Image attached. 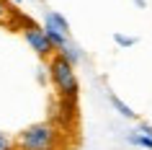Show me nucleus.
<instances>
[{
  "label": "nucleus",
  "mask_w": 152,
  "mask_h": 150,
  "mask_svg": "<svg viewBox=\"0 0 152 150\" xmlns=\"http://www.w3.org/2000/svg\"><path fill=\"white\" fill-rule=\"evenodd\" d=\"M16 150H67V132L52 122H34L16 134Z\"/></svg>",
  "instance_id": "obj_1"
},
{
  "label": "nucleus",
  "mask_w": 152,
  "mask_h": 150,
  "mask_svg": "<svg viewBox=\"0 0 152 150\" xmlns=\"http://www.w3.org/2000/svg\"><path fill=\"white\" fill-rule=\"evenodd\" d=\"M47 72H49V83L54 88V93L59 101L67 103H77V96H80V80H77V72L64 57L54 55L47 60Z\"/></svg>",
  "instance_id": "obj_2"
},
{
  "label": "nucleus",
  "mask_w": 152,
  "mask_h": 150,
  "mask_svg": "<svg viewBox=\"0 0 152 150\" xmlns=\"http://www.w3.org/2000/svg\"><path fill=\"white\" fill-rule=\"evenodd\" d=\"M21 34H23V41L31 47V52H36L41 60H49V57H54V55H57V49H54V44H52V39L47 36L44 26L34 24V21H28V24L21 29Z\"/></svg>",
  "instance_id": "obj_3"
},
{
  "label": "nucleus",
  "mask_w": 152,
  "mask_h": 150,
  "mask_svg": "<svg viewBox=\"0 0 152 150\" xmlns=\"http://www.w3.org/2000/svg\"><path fill=\"white\" fill-rule=\"evenodd\" d=\"M41 26H44V31L47 36L52 39L54 49H59L64 41H70V21L59 13V10H44V18H41Z\"/></svg>",
  "instance_id": "obj_4"
},
{
  "label": "nucleus",
  "mask_w": 152,
  "mask_h": 150,
  "mask_svg": "<svg viewBox=\"0 0 152 150\" xmlns=\"http://www.w3.org/2000/svg\"><path fill=\"white\" fill-rule=\"evenodd\" d=\"M124 142H126L129 148H134V150H152V137L147 132H142L139 127L126 129L124 132Z\"/></svg>",
  "instance_id": "obj_5"
},
{
  "label": "nucleus",
  "mask_w": 152,
  "mask_h": 150,
  "mask_svg": "<svg viewBox=\"0 0 152 150\" xmlns=\"http://www.w3.org/2000/svg\"><path fill=\"white\" fill-rule=\"evenodd\" d=\"M106 98H108V103H111V109L116 111V114H119L121 119H129V122H137V119H139V114H137V111L132 109V106H129V103L124 101V98H119V96L113 93L111 88L106 91Z\"/></svg>",
  "instance_id": "obj_6"
},
{
  "label": "nucleus",
  "mask_w": 152,
  "mask_h": 150,
  "mask_svg": "<svg viewBox=\"0 0 152 150\" xmlns=\"http://www.w3.org/2000/svg\"><path fill=\"white\" fill-rule=\"evenodd\" d=\"M16 24H21V29H23L28 21L16 10V5H10L8 0H0V26H16Z\"/></svg>",
  "instance_id": "obj_7"
},
{
  "label": "nucleus",
  "mask_w": 152,
  "mask_h": 150,
  "mask_svg": "<svg viewBox=\"0 0 152 150\" xmlns=\"http://www.w3.org/2000/svg\"><path fill=\"white\" fill-rule=\"evenodd\" d=\"M57 55H59V57H64V60H67V62H70L72 67H77V65H80L83 60H85V55H83V49L77 47V44H75L72 39H70V41H64L62 47L57 49Z\"/></svg>",
  "instance_id": "obj_8"
},
{
  "label": "nucleus",
  "mask_w": 152,
  "mask_h": 150,
  "mask_svg": "<svg viewBox=\"0 0 152 150\" xmlns=\"http://www.w3.org/2000/svg\"><path fill=\"white\" fill-rule=\"evenodd\" d=\"M137 41H139V36H134V34H124V31H116V34H113V44L121 47V49H132Z\"/></svg>",
  "instance_id": "obj_9"
},
{
  "label": "nucleus",
  "mask_w": 152,
  "mask_h": 150,
  "mask_svg": "<svg viewBox=\"0 0 152 150\" xmlns=\"http://www.w3.org/2000/svg\"><path fill=\"white\" fill-rule=\"evenodd\" d=\"M0 150H16V137L0 129Z\"/></svg>",
  "instance_id": "obj_10"
},
{
  "label": "nucleus",
  "mask_w": 152,
  "mask_h": 150,
  "mask_svg": "<svg viewBox=\"0 0 152 150\" xmlns=\"http://www.w3.org/2000/svg\"><path fill=\"white\" fill-rule=\"evenodd\" d=\"M132 3H134L137 8H147V0H132Z\"/></svg>",
  "instance_id": "obj_11"
},
{
  "label": "nucleus",
  "mask_w": 152,
  "mask_h": 150,
  "mask_svg": "<svg viewBox=\"0 0 152 150\" xmlns=\"http://www.w3.org/2000/svg\"><path fill=\"white\" fill-rule=\"evenodd\" d=\"M10 5H21V3H23V0H8Z\"/></svg>",
  "instance_id": "obj_12"
},
{
  "label": "nucleus",
  "mask_w": 152,
  "mask_h": 150,
  "mask_svg": "<svg viewBox=\"0 0 152 150\" xmlns=\"http://www.w3.org/2000/svg\"><path fill=\"white\" fill-rule=\"evenodd\" d=\"M126 150H134V148H126Z\"/></svg>",
  "instance_id": "obj_13"
}]
</instances>
